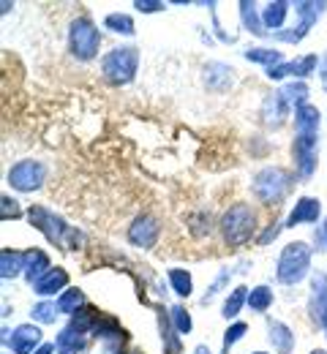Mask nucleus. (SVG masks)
Segmentation results:
<instances>
[{"instance_id":"nucleus-43","label":"nucleus","mask_w":327,"mask_h":354,"mask_svg":"<svg viewBox=\"0 0 327 354\" xmlns=\"http://www.w3.org/2000/svg\"><path fill=\"white\" fill-rule=\"evenodd\" d=\"M194 354H210V349H207V346H205V344H199V346H196V349H194Z\"/></svg>"},{"instance_id":"nucleus-20","label":"nucleus","mask_w":327,"mask_h":354,"mask_svg":"<svg viewBox=\"0 0 327 354\" xmlns=\"http://www.w3.org/2000/svg\"><path fill=\"white\" fill-rule=\"evenodd\" d=\"M55 346L63 354H82L88 349V338H85V333H80L74 327H63L55 338Z\"/></svg>"},{"instance_id":"nucleus-7","label":"nucleus","mask_w":327,"mask_h":354,"mask_svg":"<svg viewBox=\"0 0 327 354\" xmlns=\"http://www.w3.org/2000/svg\"><path fill=\"white\" fill-rule=\"evenodd\" d=\"M6 180H8V185H11L14 191L33 194V191H39V188L47 183V164L33 161V158H22V161H17V164L8 169Z\"/></svg>"},{"instance_id":"nucleus-16","label":"nucleus","mask_w":327,"mask_h":354,"mask_svg":"<svg viewBox=\"0 0 327 354\" xmlns=\"http://www.w3.org/2000/svg\"><path fill=\"white\" fill-rule=\"evenodd\" d=\"M66 289H68V272H66L63 267H52L41 281L33 283V292H36L39 297H55L57 292L63 295Z\"/></svg>"},{"instance_id":"nucleus-31","label":"nucleus","mask_w":327,"mask_h":354,"mask_svg":"<svg viewBox=\"0 0 327 354\" xmlns=\"http://www.w3.org/2000/svg\"><path fill=\"white\" fill-rule=\"evenodd\" d=\"M270 306H273V289L270 286L259 283L248 292V308L254 313H265V310H270Z\"/></svg>"},{"instance_id":"nucleus-27","label":"nucleus","mask_w":327,"mask_h":354,"mask_svg":"<svg viewBox=\"0 0 327 354\" xmlns=\"http://www.w3.org/2000/svg\"><path fill=\"white\" fill-rule=\"evenodd\" d=\"M85 306H88V300H85V292L80 286H71V289H66L57 297V308H60V313H66V316H74L77 310H82Z\"/></svg>"},{"instance_id":"nucleus-22","label":"nucleus","mask_w":327,"mask_h":354,"mask_svg":"<svg viewBox=\"0 0 327 354\" xmlns=\"http://www.w3.org/2000/svg\"><path fill=\"white\" fill-rule=\"evenodd\" d=\"M311 292H314V319L327 330V275L325 272H317V275H314Z\"/></svg>"},{"instance_id":"nucleus-30","label":"nucleus","mask_w":327,"mask_h":354,"mask_svg":"<svg viewBox=\"0 0 327 354\" xmlns=\"http://www.w3.org/2000/svg\"><path fill=\"white\" fill-rule=\"evenodd\" d=\"M281 93H283L286 104L295 106V109H300V106L308 104V85H306L303 80H292V82H286V85L281 88Z\"/></svg>"},{"instance_id":"nucleus-35","label":"nucleus","mask_w":327,"mask_h":354,"mask_svg":"<svg viewBox=\"0 0 327 354\" xmlns=\"http://www.w3.org/2000/svg\"><path fill=\"white\" fill-rule=\"evenodd\" d=\"M169 319H172V324H175V330H178L180 335H188L191 327H194V322H191V316H188V310L183 308V306H172Z\"/></svg>"},{"instance_id":"nucleus-17","label":"nucleus","mask_w":327,"mask_h":354,"mask_svg":"<svg viewBox=\"0 0 327 354\" xmlns=\"http://www.w3.org/2000/svg\"><path fill=\"white\" fill-rule=\"evenodd\" d=\"M319 123H322V115L314 104L295 109V133L297 136H319Z\"/></svg>"},{"instance_id":"nucleus-23","label":"nucleus","mask_w":327,"mask_h":354,"mask_svg":"<svg viewBox=\"0 0 327 354\" xmlns=\"http://www.w3.org/2000/svg\"><path fill=\"white\" fill-rule=\"evenodd\" d=\"M234 71L230 66H224V63H207L205 66V82H207V88L210 90H227L232 88Z\"/></svg>"},{"instance_id":"nucleus-47","label":"nucleus","mask_w":327,"mask_h":354,"mask_svg":"<svg viewBox=\"0 0 327 354\" xmlns=\"http://www.w3.org/2000/svg\"><path fill=\"white\" fill-rule=\"evenodd\" d=\"M129 354H144V352H140V349H134V352H129Z\"/></svg>"},{"instance_id":"nucleus-26","label":"nucleus","mask_w":327,"mask_h":354,"mask_svg":"<svg viewBox=\"0 0 327 354\" xmlns=\"http://www.w3.org/2000/svg\"><path fill=\"white\" fill-rule=\"evenodd\" d=\"M158 324H161V341H164V354H180L183 349V344H180V333L175 330V324H172V319H169V313L164 316H158Z\"/></svg>"},{"instance_id":"nucleus-21","label":"nucleus","mask_w":327,"mask_h":354,"mask_svg":"<svg viewBox=\"0 0 327 354\" xmlns=\"http://www.w3.org/2000/svg\"><path fill=\"white\" fill-rule=\"evenodd\" d=\"M268 338H270V344H273V349H279L281 354H289L295 349V333L279 322V319H268Z\"/></svg>"},{"instance_id":"nucleus-36","label":"nucleus","mask_w":327,"mask_h":354,"mask_svg":"<svg viewBox=\"0 0 327 354\" xmlns=\"http://www.w3.org/2000/svg\"><path fill=\"white\" fill-rule=\"evenodd\" d=\"M245 333H248V324H243V322H234L232 327H230V330L224 333V344H221L224 354L230 352V349H232L234 344H237V341H240V338H243Z\"/></svg>"},{"instance_id":"nucleus-6","label":"nucleus","mask_w":327,"mask_h":354,"mask_svg":"<svg viewBox=\"0 0 327 354\" xmlns=\"http://www.w3.org/2000/svg\"><path fill=\"white\" fill-rule=\"evenodd\" d=\"M101 46V30L93 25L91 17H80L71 22L68 28V52L71 57H77L80 63H91L98 55Z\"/></svg>"},{"instance_id":"nucleus-40","label":"nucleus","mask_w":327,"mask_h":354,"mask_svg":"<svg viewBox=\"0 0 327 354\" xmlns=\"http://www.w3.org/2000/svg\"><path fill=\"white\" fill-rule=\"evenodd\" d=\"M281 229H283V223H281V221H273V223H270V226H268V229H265V232L259 234V245H268L270 240H276V237L281 234Z\"/></svg>"},{"instance_id":"nucleus-50","label":"nucleus","mask_w":327,"mask_h":354,"mask_svg":"<svg viewBox=\"0 0 327 354\" xmlns=\"http://www.w3.org/2000/svg\"><path fill=\"white\" fill-rule=\"evenodd\" d=\"M60 354H63V352H60Z\"/></svg>"},{"instance_id":"nucleus-32","label":"nucleus","mask_w":327,"mask_h":354,"mask_svg":"<svg viewBox=\"0 0 327 354\" xmlns=\"http://www.w3.org/2000/svg\"><path fill=\"white\" fill-rule=\"evenodd\" d=\"M104 28H106V30H112V33H118V36H134V33H137V28H134V19H131L129 14H120V11H115V14H106V19H104Z\"/></svg>"},{"instance_id":"nucleus-13","label":"nucleus","mask_w":327,"mask_h":354,"mask_svg":"<svg viewBox=\"0 0 327 354\" xmlns=\"http://www.w3.org/2000/svg\"><path fill=\"white\" fill-rule=\"evenodd\" d=\"M289 109H292V106L286 104V98H283L281 90L270 93V95L265 98V104H262V123H265L268 129H281V126L286 123Z\"/></svg>"},{"instance_id":"nucleus-3","label":"nucleus","mask_w":327,"mask_h":354,"mask_svg":"<svg viewBox=\"0 0 327 354\" xmlns=\"http://www.w3.org/2000/svg\"><path fill=\"white\" fill-rule=\"evenodd\" d=\"M292 183H295V175L289 169H283V167H265V169H259L254 175L251 191H254V196L262 205L273 207L292 191Z\"/></svg>"},{"instance_id":"nucleus-9","label":"nucleus","mask_w":327,"mask_h":354,"mask_svg":"<svg viewBox=\"0 0 327 354\" xmlns=\"http://www.w3.org/2000/svg\"><path fill=\"white\" fill-rule=\"evenodd\" d=\"M317 145H319V136H297L295 133L292 156H295V172L300 180H311L317 172Z\"/></svg>"},{"instance_id":"nucleus-19","label":"nucleus","mask_w":327,"mask_h":354,"mask_svg":"<svg viewBox=\"0 0 327 354\" xmlns=\"http://www.w3.org/2000/svg\"><path fill=\"white\" fill-rule=\"evenodd\" d=\"M289 8H292V3H286V0H273V3H268V6L262 8V22H265V30H268L270 36H273V33H281Z\"/></svg>"},{"instance_id":"nucleus-11","label":"nucleus","mask_w":327,"mask_h":354,"mask_svg":"<svg viewBox=\"0 0 327 354\" xmlns=\"http://www.w3.org/2000/svg\"><path fill=\"white\" fill-rule=\"evenodd\" d=\"M158 237H161V223L156 221L153 216H140L129 226V243L134 248L147 251V248H153L158 243Z\"/></svg>"},{"instance_id":"nucleus-44","label":"nucleus","mask_w":327,"mask_h":354,"mask_svg":"<svg viewBox=\"0 0 327 354\" xmlns=\"http://www.w3.org/2000/svg\"><path fill=\"white\" fill-rule=\"evenodd\" d=\"M11 8H14V6H11V3H8V0H6V3H3V6H0V11H3V14H8V11H11Z\"/></svg>"},{"instance_id":"nucleus-10","label":"nucleus","mask_w":327,"mask_h":354,"mask_svg":"<svg viewBox=\"0 0 327 354\" xmlns=\"http://www.w3.org/2000/svg\"><path fill=\"white\" fill-rule=\"evenodd\" d=\"M6 346H11L14 354H33L36 349L44 346V333L39 324H19L14 327V333L8 335Z\"/></svg>"},{"instance_id":"nucleus-45","label":"nucleus","mask_w":327,"mask_h":354,"mask_svg":"<svg viewBox=\"0 0 327 354\" xmlns=\"http://www.w3.org/2000/svg\"><path fill=\"white\" fill-rule=\"evenodd\" d=\"M322 240L327 243V218H325V226H322Z\"/></svg>"},{"instance_id":"nucleus-25","label":"nucleus","mask_w":327,"mask_h":354,"mask_svg":"<svg viewBox=\"0 0 327 354\" xmlns=\"http://www.w3.org/2000/svg\"><path fill=\"white\" fill-rule=\"evenodd\" d=\"M240 19H243V28H245L248 33H254V36H259V39H268V36H270V33L265 30L262 14L256 11V6H254V3H248V0H243V3H240Z\"/></svg>"},{"instance_id":"nucleus-5","label":"nucleus","mask_w":327,"mask_h":354,"mask_svg":"<svg viewBox=\"0 0 327 354\" xmlns=\"http://www.w3.org/2000/svg\"><path fill=\"white\" fill-rule=\"evenodd\" d=\"M221 234H224V243L227 245H245L251 237H254V232H256V213H254V207L251 205H245V202H237L232 205L224 216H221Z\"/></svg>"},{"instance_id":"nucleus-49","label":"nucleus","mask_w":327,"mask_h":354,"mask_svg":"<svg viewBox=\"0 0 327 354\" xmlns=\"http://www.w3.org/2000/svg\"><path fill=\"white\" fill-rule=\"evenodd\" d=\"M3 354H8V352H3Z\"/></svg>"},{"instance_id":"nucleus-48","label":"nucleus","mask_w":327,"mask_h":354,"mask_svg":"<svg viewBox=\"0 0 327 354\" xmlns=\"http://www.w3.org/2000/svg\"><path fill=\"white\" fill-rule=\"evenodd\" d=\"M254 354H268V352H254Z\"/></svg>"},{"instance_id":"nucleus-39","label":"nucleus","mask_w":327,"mask_h":354,"mask_svg":"<svg viewBox=\"0 0 327 354\" xmlns=\"http://www.w3.org/2000/svg\"><path fill=\"white\" fill-rule=\"evenodd\" d=\"M0 205H3V221H17V218H22V210H19V202L17 199H11V196H3L0 199Z\"/></svg>"},{"instance_id":"nucleus-2","label":"nucleus","mask_w":327,"mask_h":354,"mask_svg":"<svg viewBox=\"0 0 327 354\" xmlns=\"http://www.w3.org/2000/svg\"><path fill=\"white\" fill-rule=\"evenodd\" d=\"M311 272V248L308 243L303 240H295L289 245H283L279 257V265H276V278L283 286H297L308 278Z\"/></svg>"},{"instance_id":"nucleus-24","label":"nucleus","mask_w":327,"mask_h":354,"mask_svg":"<svg viewBox=\"0 0 327 354\" xmlns=\"http://www.w3.org/2000/svg\"><path fill=\"white\" fill-rule=\"evenodd\" d=\"M25 272V251H14V248H3L0 251V278H17Z\"/></svg>"},{"instance_id":"nucleus-28","label":"nucleus","mask_w":327,"mask_h":354,"mask_svg":"<svg viewBox=\"0 0 327 354\" xmlns=\"http://www.w3.org/2000/svg\"><path fill=\"white\" fill-rule=\"evenodd\" d=\"M248 292H251V289H245V286H234L232 292H230V297L224 300V308H221V316H224L227 322H230V319H237L243 306H248Z\"/></svg>"},{"instance_id":"nucleus-12","label":"nucleus","mask_w":327,"mask_h":354,"mask_svg":"<svg viewBox=\"0 0 327 354\" xmlns=\"http://www.w3.org/2000/svg\"><path fill=\"white\" fill-rule=\"evenodd\" d=\"M317 66H319V57H317V55H303V57H297V60H283L276 68H268V80H276V82L283 80V77L306 80V77H311V74L317 71Z\"/></svg>"},{"instance_id":"nucleus-14","label":"nucleus","mask_w":327,"mask_h":354,"mask_svg":"<svg viewBox=\"0 0 327 354\" xmlns=\"http://www.w3.org/2000/svg\"><path fill=\"white\" fill-rule=\"evenodd\" d=\"M93 335L98 338V341H104V344H106V349H109V352H118V349H120V344L129 338V335H126V330L120 327V322H118L115 316H101V319H98V324L93 327Z\"/></svg>"},{"instance_id":"nucleus-33","label":"nucleus","mask_w":327,"mask_h":354,"mask_svg":"<svg viewBox=\"0 0 327 354\" xmlns=\"http://www.w3.org/2000/svg\"><path fill=\"white\" fill-rule=\"evenodd\" d=\"M169 283H172V292L178 297H191V292H194V278L183 267H172L169 270Z\"/></svg>"},{"instance_id":"nucleus-29","label":"nucleus","mask_w":327,"mask_h":354,"mask_svg":"<svg viewBox=\"0 0 327 354\" xmlns=\"http://www.w3.org/2000/svg\"><path fill=\"white\" fill-rule=\"evenodd\" d=\"M245 60H251V63H262L265 68H276L283 63V55H281L279 49H268V46H251V49H245Z\"/></svg>"},{"instance_id":"nucleus-8","label":"nucleus","mask_w":327,"mask_h":354,"mask_svg":"<svg viewBox=\"0 0 327 354\" xmlns=\"http://www.w3.org/2000/svg\"><path fill=\"white\" fill-rule=\"evenodd\" d=\"M325 8H327L325 0H319V3H311V0H300V3H295V11H297V17H300L297 28L273 33V39H276V41H283V44H300V41L308 36V30L317 25V19L325 14Z\"/></svg>"},{"instance_id":"nucleus-46","label":"nucleus","mask_w":327,"mask_h":354,"mask_svg":"<svg viewBox=\"0 0 327 354\" xmlns=\"http://www.w3.org/2000/svg\"><path fill=\"white\" fill-rule=\"evenodd\" d=\"M311 354H327V352H325V349H314Z\"/></svg>"},{"instance_id":"nucleus-41","label":"nucleus","mask_w":327,"mask_h":354,"mask_svg":"<svg viewBox=\"0 0 327 354\" xmlns=\"http://www.w3.org/2000/svg\"><path fill=\"white\" fill-rule=\"evenodd\" d=\"M134 8H140L142 14H156V11L164 8V3H161V0H137Z\"/></svg>"},{"instance_id":"nucleus-15","label":"nucleus","mask_w":327,"mask_h":354,"mask_svg":"<svg viewBox=\"0 0 327 354\" xmlns=\"http://www.w3.org/2000/svg\"><path fill=\"white\" fill-rule=\"evenodd\" d=\"M322 216V202L317 196H300L295 202V210L289 213L286 226H300V223H317Z\"/></svg>"},{"instance_id":"nucleus-34","label":"nucleus","mask_w":327,"mask_h":354,"mask_svg":"<svg viewBox=\"0 0 327 354\" xmlns=\"http://www.w3.org/2000/svg\"><path fill=\"white\" fill-rule=\"evenodd\" d=\"M30 316H33V322H39V324H55V319L60 316V308H57V303L41 300V303L33 306Z\"/></svg>"},{"instance_id":"nucleus-38","label":"nucleus","mask_w":327,"mask_h":354,"mask_svg":"<svg viewBox=\"0 0 327 354\" xmlns=\"http://www.w3.org/2000/svg\"><path fill=\"white\" fill-rule=\"evenodd\" d=\"M191 234L194 237H205V234H210V216L207 213H196L194 218H191Z\"/></svg>"},{"instance_id":"nucleus-18","label":"nucleus","mask_w":327,"mask_h":354,"mask_svg":"<svg viewBox=\"0 0 327 354\" xmlns=\"http://www.w3.org/2000/svg\"><path fill=\"white\" fill-rule=\"evenodd\" d=\"M52 265H49V257L41 251V248H28L25 251V278H28V283L33 286L36 281H41L44 275H47Z\"/></svg>"},{"instance_id":"nucleus-42","label":"nucleus","mask_w":327,"mask_h":354,"mask_svg":"<svg viewBox=\"0 0 327 354\" xmlns=\"http://www.w3.org/2000/svg\"><path fill=\"white\" fill-rule=\"evenodd\" d=\"M33 354H55V346H52V344H44L41 349H36Z\"/></svg>"},{"instance_id":"nucleus-4","label":"nucleus","mask_w":327,"mask_h":354,"mask_svg":"<svg viewBox=\"0 0 327 354\" xmlns=\"http://www.w3.org/2000/svg\"><path fill=\"white\" fill-rule=\"evenodd\" d=\"M140 68V49L137 46H115L101 57V74L112 85H131Z\"/></svg>"},{"instance_id":"nucleus-1","label":"nucleus","mask_w":327,"mask_h":354,"mask_svg":"<svg viewBox=\"0 0 327 354\" xmlns=\"http://www.w3.org/2000/svg\"><path fill=\"white\" fill-rule=\"evenodd\" d=\"M28 221H30V226H36L52 245H57L63 251H74L85 240L82 232H77L74 226H68L60 216H55L44 205H30L28 207Z\"/></svg>"},{"instance_id":"nucleus-37","label":"nucleus","mask_w":327,"mask_h":354,"mask_svg":"<svg viewBox=\"0 0 327 354\" xmlns=\"http://www.w3.org/2000/svg\"><path fill=\"white\" fill-rule=\"evenodd\" d=\"M230 275H232V270H230V267H224V270L218 272V278H216V281L210 283V289H207V295L202 297V306H207V303H210V300H213V297H216V295H218V292H221V289L227 286V281H230Z\"/></svg>"}]
</instances>
